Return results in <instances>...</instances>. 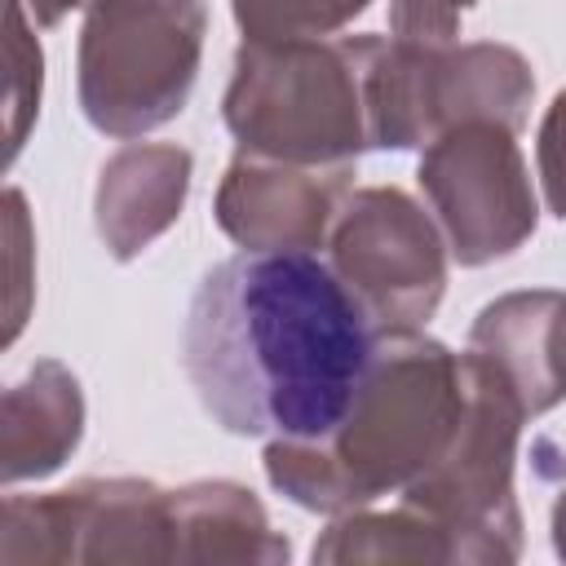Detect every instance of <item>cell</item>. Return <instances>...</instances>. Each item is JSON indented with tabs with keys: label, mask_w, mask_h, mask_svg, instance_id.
<instances>
[{
	"label": "cell",
	"mask_w": 566,
	"mask_h": 566,
	"mask_svg": "<svg viewBox=\"0 0 566 566\" xmlns=\"http://www.w3.org/2000/svg\"><path fill=\"white\" fill-rule=\"evenodd\" d=\"M376 327L314 252H239L212 265L186 314L181 363L203 411L239 438L327 433Z\"/></svg>",
	"instance_id": "1"
},
{
	"label": "cell",
	"mask_w": 566,
	"mask_h": 566,
	"mask_svg": "<svg viewBox=\"0 0 566 566\" xmlns=\"http://www.w3.org/2000/svg\"><path fill=\"white\" fill-rule=\"evenodd\" d=\"M354 164H287L239 150L217 186V226L248 252H314L327 243Z\"/></svg>",
	"instance_id": "10"
},
{
	"label": "cell",
	"mask_w": 566,
	"mask_h": 566,
	"mask_svg": "<svg viewBox=\"0 0 566 566\" xmlns=\"http://www.w3.org/2000/svg\"><path fill=\"white\" fill-rule=\"evenodd\" d=\"M314 562H340V566H363V562H464L478 566L473 548L447 531L442 522H433L429 513L402 504L394 513H367V509H349L336 513V522L314 539L310 548Z\"/></svg>",
	"instance_id": "15"
},
{
	"label": "cell",
	"mask_w": 566,
	"mask_h": 566,
	"mask_svg": "<svg viewBox=\"0 0 566 566\" xmlns=\"http://www.w3.org/2000/svg\"><path fill=\"white\" fill-rule=\"evenodd\" d=\"M190 168V150L172 142H128L102 164L93 190V226L115 261L142 256L181 217Z\"/></svg>",
	"instance_id": "12"
},
{
	"label": "cell",
	"mask_w": 566,
	"mask_h": 566,
	"mask_svg": "<svg viewBox=\"0 0 566 566\" xmlns=\"http://www.w3.org/2000/svg\"><path fill=\"white\" fill-rule=\"evenodd\" d=\"M208 0H88L80 27V111L106 137L164 128L190 102Z\"/></svg>",
	"instance_id": "4"
},
{
	"label": "cell",
	"mask_w": 566,
	"mask_h": 566,
	"mask_svg": "<svg viewBox=\"0 0 566 566\" xmlns=\"http://www.w3.org/2000/svg\"><path fill=\"white\" fill-rule=\"evenodd\" d=\"M469 9L473 0H389V31L394 40L451 44Z\"/></svg>",
	"instance_id": "19"
},
{
	"label": "cell",
	"mask_w": 566,
	"mask_h": 566,
	"mask_svg": "<svg viewBox=\"0 0 566 566\" xmlns=\"http://www.w3.org/2000/svg\"><path fill=\"white\" fill-rule=\"evenodd\" d=\"M27 9H31V18L40 22V27H57L71 9H80V4H88V0H22Z\"/></svg>",
	"instance_id": "21"
},
{
	"label": "cell",
	"mask_w": 566,
	"mask_h": 566,
	"mask_svg": "<svg viewBox=\"0 0 566 566\" xmlns=\"http://www.w3.org/2000/svg\"><path fill=\"white\" fill-rule=\"evenodd\" d=\"M535 159H539V186H544L548 212L566 221V93H557L539 119Z\"/></svg>",
	"instance_id": "20"
},
{
	"label": "cell",
	"mask_w": 566,
	"mask_h": 566,
	"mask_svg": "<svg viewBox=\"0 0 566 566\" xmlns=\"http://www.w3.org/2000/svg\"><path fill=\"white\" fill-rule=\"evenodd\" d=\"M0 562L4 566L177 562L172 491L146 478H84L49 495H9L0 513Z\"/></svg>",
	"instance_id": "7"
},
{
	"label": "cell",
	"mask_w": 566,
	"mask_h": 566,
	"mask_svg": "<svg viewBox=\"0 0 566 566\" xmlns=\"http://www.w3.org/2000/svg\"><path fill=\"white\" fill-rule=\"evenodd\" d=\"M4 13H9V40L4 44H9V159H13L22 150V142H27V128L40 115L44 57H40L35 35L27 31L22 0H9Z\"/></svg>",
	"instance_id": "17"
},
{
	"label": "cell",
	"mask_w": 566,
	"mask_h": 566,
	"mask_svg": "<svg viewBox=\"0 0 566 566\" xmlns=\"http://www.w3.org/2000/svg\"><path fill=\"white\" fill-rule=\"evenodd\" d=\"M380 35L243 40L221 97L239 150L287 164H354L376 150L371 62Z\"/></svg>",
	"instance_id": "3"
},
{
	"label": "cell",
	"mask_w": 566,
	"mask_h": 566,
	"mask_svg": "<svg viewBox=\"0 0 566 566\" xmlns=\"http://www.w3.org/2000/svg\"><path fill=\"white\" fill-rule=\"evenodd\" d=\"M548 531H553V548H557V557L566 562V486H562V495L553 500V517H548Z\"/></svg>",
	"instance_id": "22"
},
{
	"label": "cell",
	"mask_w": 566,
	"mask_h": 566,
	"mask_svg": "<svg viewBox=\"0 0 566 566\" xmlns=\"http://www.w3.org/2000/svg\"><path fill=\"white\" fill-rule=\"evenodd\" d=\"M84 438V389L71 367L40 358L0 398V478L4 486L57 473Z\"/></svg>",
	"instance_id": "13"
},
{
	"label": "cell",
	"mask_w": 566,
	"mask_h": 566,
	"mask_svg": "<svg viewBox=\"0 0 566 566\" xmlns=\"http://www.w3.org/2000/svg\"><path fill=\"white\" fill-rule=\"evenodd\" d=\"M531 97V62L509 44L380 40L371 62V137L376 150H416L464 119H495L522 133Z\"/></svg>",
	"instance_id": "5"
},
{
	"label": "cell",
	"mask_w": 566,
	"mask_h": 566,
	"mask_svg": "<svg viewBox=\"0 0 566 566\" xmlns=\"http://www.w3.org/2000/svg\"><path fill=\"white\" fill-rule=\"evenodd\" d=\"M332 270L376 332H420L447 292V239L398 186H363L327 234Z\"/></svg>",
	"instance_id": "8"
},
{
	"label": "cell",
	"mask_w": 566,
	"mask_h": 566,
	"mask_svg": "<svg viewBox=\"0 0 566 566\" xmlns=\"http://www.w3.org/2000/svg\"><path fill=\"white\" fill-rule=\"evenodd\" d=\"M177 562L199 566H274L287 539L270 526L261 500L239 482H186L172 491Z\"/></svg>",
	"instance_id": "14"
},
{
	"label": "cell",
	"mask_w": 566,
	"mask_h": 566,
	"mask_svg": "<svg viewBox=\"0 0 566 566\" xmlns=\"http://www.w3.org/2000/svg\"><path fill=\"white\" fill-rule=\"evenodd\" d=\"M522 420L526 411L504 389V380L464 349L460 424L447 451L402 491V504L455 531L473 548L478 566L522 557V509L513 495Z\"/></svg>",
	"instance_id": "6"
},
{
	"label": "cell",
	"mask_w": 566,
	"mask_h": 566,
	"mask_svg": "<svg viewBox=\"0 0 566 566\" xmlns=\"http://www.w3.org/2000/svg\"><path fill=\"white\" fill-rule=\"evenodd\" d=\"M416 181L460 265L500 261L535 234L539 203L509 124L464 119L447 128L424 146Z\"/></svg>",
	"instance_id": "9"
},
{
	"label": "cell",
	"mask_w": 566,
	"mask_h": 566,
	"mask_svg": "<svg viewBox=\"0 0 566 566\" xmlns=\"http://www.w3.org/2000/svg\"><path fill=\"white\" fill-rule=\"evenodd\" d=\"M464 411V354L424 332H376L371 358L318 438H270L265 478L310 513L367 509L407 491L451 442Z\"/></svg>",
	"instance_id": "2"
},
{
	"label": "cell",
	"mask_w": 566,
	"mask_h": 566,
	"mask_svg": "<svg viewBox=\"0 0 566 566\" xmlns=\"http://www.w3.org/2000/svg\"><path fill=\"white\" fill-rule=\"evenodd\" d=\"M371 0H230L243 40H323L349 27Z\"/></svg>",
	"instance_id": "16"
},
{
	"label": "cell",
	"mask_w": 566,
	"mask_h": 566,
	"mask_svg": "<svg viewBox=\"0 0 566 566\" xmlns=\"http://www.w3.org/2000/svg\"><path fill=\"white\" fill-rule=\"evenodd\" d=\"M469 354L504 380L526 416L566 402V292H509L482 305Z\"/></svg>",
	"instance_id": "11"
},
{
	"label": "cell",
	"mask_w": 566,
	"mask_h": 566,
	"mask_svg": "<svg viewBox=\"0 0 566 566\" xmlns=\"http://www.w3.org/2000/svg\"><path fill=\"white\" fill-rule=\"evenodd\" d=\"M4 230H9V327H4V340H13L22 332V323H27L31 283H35V274L27 270L35 248H31V217H27L22 190L4 195Z\"/></svg>",
	"instance_id": "18"
}]
</instances>
